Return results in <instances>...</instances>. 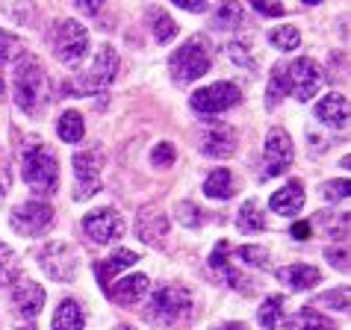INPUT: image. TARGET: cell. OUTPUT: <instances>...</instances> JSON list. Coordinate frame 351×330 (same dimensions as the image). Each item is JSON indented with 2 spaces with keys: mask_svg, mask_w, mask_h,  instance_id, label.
<instances>
[{
  "mask_svg": "<svg viewBox=\"0 0 351 330\" xmlns=\"http://www.w3.org/2000/svg\"><path fill=\"white\" fill-rule=\"evenodd\" d=\"M269 207L278 212V216H298L301 207H304V186L301 180H289L284 189H278L275 195L269 198Z\"/></svg>",
  "mask_w": 351,
  "mask_h": 330,
  "instance_id": "obj_17",
  "label": "cell"
},
{
  "mask_svg": "<svg viewBox=\"0 0 351 330\" xmlns=\"http://www.w3.org/2000/svg\"><path fill=\"white\" fill-rule=\"evenodd\" d=\"M204 195L213 198V201H228L233 195V177L228 168H216L204 180Z\"/></svg>",
  "mask_w": 351,
  "mask_h": 330,
  "instance_id": "obj_24",
  "label": "cell"
},
{
  "mask_svg": "<svg viewBox=\"0 0 351 330\" xmlns=\"http://www.w3.org/2000/svg\"><path fill=\"white\" fill-rule=\"evenodd\" d=\"M322 89V68L319 62L307 60H292L289 65H278L271 71V80H269V92H266V106L275 110V103L284 98V94H292L295 101H310L313 94H319Z\"/></svg>",
  "mask_w": 351,
  "mask_h": 330,
  "instance_id": "obj_1",
  "label": "cell"
},
{
  "mask_svg": "<svg viewBox=\"0 0 351 330\" xmlns=\"http://www.w3.org/2000/svg\"><path fill=\"white\" fill-rule=\"evenodd\" d=\"M53 56L65 65H77L89 51V33L80 21L74 18H65V21H56L53 27Z\"/></svg>",
  "mask_w": 351,
  "mask_h": 330,
  "instance_id": "obj_5",
  "label": "cell"
},
{
  "mask_svg": "<svg viewBox=\"0 0 351 330\" xmlns=\"http://www.w3.org/2000/svg\"><path fill=\"white\" fill-rule=\"evenodd\" d=\"M15 277H18V257L12 248L0 242V286L15 283Z\"/></svg>",
  "mask_w": 351,
  "mask_h": 330,
  "instance_id": "obj_31",
  "label": "cell"
},
{
  "mask_svg": "<svg viewBox=\"0 0 351 330\" xmlns=\"http://www.w3.org/2000/svg\"><path fill=\"white\" fill-rule=\"evenodd\" d=\"M292 239H310V221H298V225H292Z\"/></svg>",
  "mask_w": 351,
  "mask_h": 330,
  "instance_id": "obj_40",
  "label": "cell"
},
{
  "mask_svg": "<svg viewBox=\"0 0 351 330\" xmlns=\"http://www.w3.org/2000/svg\"><path fill=\"white\" fill-rule=\"evenodd\" d=\"M216 30H233V27L242 24V6L239 3H221L216 9V18H213Z\"/></svg>",
  "mask_w": 351,
  "mask_h": 330,
  "instance_id": "obj_30",
  "label": "cell"
},
{
  "mask_svg": "<svg viewBox=\"0 0 351 330\" xmlns=\"http://www.w3.org/2000/svg\"><path fill=\"white\" fill-rule=\"evenodd\" d=\"M292 139L287 130L271 127L266 136V148H263V160H266V177H278V174H287L292 165Z\"/></svg>",
  "mask_w": 351,
  "mask_h": 330,
  "instance_id": "obj_11",
  "label": "cell"
},
{
  "mask_svg": "<svg viewBox=\"0 0 351 330\" xmlns=\"http://www.w3.org/2000/svg\"><path fill=\"white\" fill-rule=\"evenodd\" d=\"M12 92H15V103L21 106L27 115H38L47 103V77L45 68L38 65L33 56H24L15 65L12 74Z\"/></svg>",
  "mask_w": 351,
  "mask_h": 330,
  "instance_id": "obj_2",
  "label": "cell"
},
{
  "mask_svg": "<svg viewBox=\"0 0 351 330\" xmlns=\"http://www.w3.org/2000/svg\"><path fill=\"white\" fill-rule=\"evenodd\" d=\"M242 101V92L239 86L233 83H213L207 89H198L189 98V106L198 115H219V112H228L230 106H237Z\"/></svg>",
  "mask_w": 351,
  "mask_h": 330,
  "instance_id": "obj_6",
  "label": "cell"
},
{
  "mask_svg": "<svg viewBox=\"0 0 351 330\" xmlns=\"http://www.w3.org/2000/svg\"><path fill=\"white\" fill-rule=\"evenodd\" d=\"M325 257L330 259V266H334V268H339V271L348 268V263H346V259H348V251H346V248H328Z\"/></svg>",
  "mask_w": 351,
  "mask_h": 330,
  "instance_id": "obj_38",
  "label": "cell"
},
{
  "mask_svg": "<svg viewBox=\"0 0 351 330\" xmlns=\"http://www.w3.org/2000/svg\"><path fill=\"white\" fill-rule=\"evenodd\" d=\"M269 42L275 45L278 51L289 53V51H295V47H298V42H301V33H298L292 24H284V27H275V30L269 33Z\"/></svg>",
  "mask_w": 351,
  "mask_h": 330,
  "instance_id": "obj_29",
  "label": "cell"
},
{
  "mask_svg": "<svg viewBox=\"0 0 351 330\" xmlns=\"http://www.w3.org/2000/svg\"><path fill=\"white\" fill-rule=\"evenodd\" d=\"M83 230L86 236H89L92 242H97V245H106V242H115L124 236V218L119 216L115 210H95L89 212V216L83 218Z\"/></svg>",
  "mask_w": 351,
  "mask_h": 330,
  "instance_id": "obj_12",
  "label": "cell"
},
{
  "mask_svg": "<svg viewBox=\"0 0 351 330\" xmlns=\"http://www.w3.org/2000/svg\"><path fill=\"white\" fill-rule=\"evenodd\" d=\"M18 53H21V45H18V38L9 36L6 30H0V68H3L6 62L18 60Z\"/></svg>",
  "mask_w": 351,
  "mask_h": 330,
  "instance_id": "obj_34",
  "label": "cell"
},
{
  "mask_svg": "<svg viewBox=\"0 0 351 330\" xmlns=\"http://www.w3.org/2000/svg\"><path fill=\"white\" fill-rule=\"evenodd\" d=\"M12 304L18 309V316H24V318L33 322L45 307V289L38 283H33V280H24V283H18L12 289Z\"/></svg>",
  "mask_w": 351,
  "mask_h": 330,
  "instance_id": "obj_14",
  "label": "cell"
},
{
  "mask_svg": "<svg viewBox=\"0 0 351 330\" xmlns=\"http://www.w3.org/2000/svg\"><path fill=\"white\" fill-rule=\"evenodd\" d=\"M77 9H80V12H97V9H101V6H97V3H77Z\"/></svg>",
  "mask_w": 351,
  "mask_h": 330,
  "instance_id": "obj_42",
  "label": "cell"
},
{
  "mask_svg": "<svg viewBox=\"0 0 351 330\" xmlns=\"http://www.w3.org/2000/svg\"><path fill=\"white\" fill-rule=\"evenodd\" d=\"M316 118L322 124H328V127H334V130H343L348 124V101H346V94H337V92L325 94V98L316 103Z\"/></svg>",
  "mask_w": 351,
  "mask_h": 330,
  "instance_id": "obj_15",
  "label": "cell"
},
{
  "mask_svg": "<svg viewBox=\"0 0 351 330\" xmlns=\"http://www.w3.org/2000/svg\"><path fill=\"white\" fill-rule=\"evenodd\" d=\"M237 227L242 233H260L263 227H266V216H263V210L257 207L254 201H245L237 216Z\"/></svg>",
  "mask_w": 351,
  "mask_h": 330,
  "instance_id": "obj_27",
  "label": "cell"
},
{
  "mask_svg": "<svg viewBox=\"0 0 351 330\" xmlns=\"http://www.w3.org/2000/svg\"><path fill=\"white\" fill-rule=\"evenodd\" d=\"M139 263V254L136 251H128V248H119L115 254H110L104 259V263H97V280L104 283V292H106V286H110V277H115L121 268H128V266H136Z\"/></svg>",
  "mask_w": 351,
  "mask_h": 330,
  "instance_id": "obj_21",
  "label": "cell"
},
{
  "mask_svg": "<svg viewBox=\"0 0 351 330\" xmlns=\"http://www.w3.org/2000/svg\"><path fill=\"white\" fill-rule=\"evenodd\" d=\"M148 21H151V33H154V38H157L160 45H169L171 38L178 36V24H174L171 18L157 6L148 9Z\"/></svg>",
  "mask_w": 351,
  "mask_h": 330,
  "instance_id": "obj_26",
  "label": "cell"
},
{
  "mask_svg": "<svg viewBox=\"0 0 351 330\" xmlns=\"http://www.w3.org/2000/svg\"><path fill=\"white\" fill-rule=\"evenodd\" d=\"M0 192H3V186H0Z\"/></svg>",
  "mask_w": 351,
  "mask_h": 330,
  "instance_id": "obj_44",
  "label": "cell"
},
{
  "mask_svg": "<svg viewBox=\"0 0 351 330\" xmlns=\"http://www.w3.org/2000/svg\"><path fill=\"white\" fill-rule=\"evenodd\" d=\"M189 309V292L180 286H160L157 292L151 295L148 304V318L160 325H174L178 318Z\"/></svg>",
  "mask_w": 351,
  "mask_h": 330,
  "instance_id": "obj_7",
  "label": "cell"
},
{
  "mask_svg": "<svg viewBox=\"0 0 351 330\" xmlns=\"http://www.w3.org/2000/svg\"><path fill=\"white\" fill-rule=\"evenodd\" d=\"M38 266H42L45 275L51 277V280H56V283H71L74 275H77V259H74V254L65 245H60V242L47 245L42 254H38Z\"/></svg>",
  "mask_w": 351,
  "mask_h": 330,
  "instance_id": "obj_13",
  "label": "cell"
},
{
  "mask_svg": "<svg viewBox=\"0 0 351 330\" xmlns=\"http://www.w3.org/2000/svg\"><path fill=\"white\" fill-rule=\"evenodd\" d=\"M201 151L207 153V157H216V160L230 157V153L237 151V133H233L230 127H224V124L221 127H213L201 139Z\"/></svg>",
  "mask_w": 351,
  "mask_h": 330,
  "instance_id": "obj_19",
  "label": "cell"
},
{
  "mask_svg": "<svg viewBox=\"0 0 351 330\" xmlns=\"http://www.w3.org/2000/svg\"><path fill=\"white\" fill-rule=\"evenodd\" d=\"M219 330H245V325H224V327H219Z\"/></svg>",
  "mask_w": 351,
  "mask_h": 330,
  "instance_id": "obj_43",
  "label": "cell"
},
{
  "mask_svg": "<svg viewBox=\"0 0 351 330\" xmlns=\"http://www.w3.org/2000/svg\"><path fill=\"white\" fill-rule=\"evenodd\" d=\"M145 292H148V277L145 275H130V277L119 280V283L106 286V295H110L115 304H121V307L139 304V301L145 298Z\"/></svg>",
  "mask_w": 351,
  "mask_h": 330,
  "instance_id": "obj_16",
  "label": "cell"
},
{
  "mask_svg": "<svg viewBox=\"0 0 351 330\" xmlns=\"http://www.w3.org/2000/svg\"><path fill=\"white\" fill-rule=\"evenodd\" d=\"M174 144L171 142H160V144H154V151H151V162L157 165V168H171L174 165Z\"/></svg>",
  "mask_w": 351,
  "mask_h": 330,
  "instance_id": "obj_35",
  "label": "cell"
},
{
  "mask_svg": "<svg viewBox=\"0 0 351 330\" xmlns=\"http://www.w3.org/2000/svg\"><path fill=\"white\" fill-rule=\"evenodd\" d=\"M83 325H86L83 307L74 298H65L53 316V330H83Z\"/></svg>",
  "mask_w": 351,
  "mask_h": 330,
  "instance_id": "obj_22",
  "label": "cell"
},
{
  "mask_svg": "<svg viewBox=\"0 0 351 330\" xmlns=\"http://www.w3.org/2000/svg\"><path fill=\"white\" fill-rule=\"evenodd\" d=\"M21 177L38 195H53L60 186V165L47 148H30L21 160Z\"/></svg>",
  "mask_w": 351,
  "mask_h": 330,
  "instance_id": "obj_3",
  "label": "cell"
},
{
  "mask_svg": "<svg viewBox=\"0 0 351 330\" xmlns=\"http://www.w3.org/2000/svg\"><path fill=\"white\" fill-rule=\"evenodd\" d=\"M51 221H53V210L42 201L18 203V207L12 210V216H9V225L21 233V236H38L42 230L51 227Z\"/></svg>",
  "mask_w": 351,
  "mask_h": 330,
  "instance_id": "obj_9",
  "label": "cell"
},
{
  "mask_svg": "<svg viewBox=\"0 0 351 330\" xmlns=\"http://www.w3.org/2000/svg\"><path fill=\"white\" fill-rule=\"evenodd\" d=\"M237 257H242V263H248V266H254L260 271H269L271 263H269V251L266 248H260V245H242L237 251Z\"/></svg>",
  "mask_w": 351,
  "mask_h": 330,
  "instance_id": "obj_32",
  "label": "cell"
},
{
  "mask_svg": "<svg viewBox=\"0 0 351 330\" xmlns=\"http://www.w3.org/2000/svg\"><path fill=\"white\" fill-rule=\"evenodd\" d=\"M83 133H86V124H83V115L80 112H74V110H68L60 115V121H56V136H60L62 142H80L83 139Z\"/></svg>",
  "mask_w": 351,
  "mask_h": 330,
  "instance_id": "obj_25",
  "label": "cell"
},
{
  "mask_svg": "<svg viewBox=\"0 0 351 330\" xmlns=\"http://www.w3.org/2000/svg\"><path fill=\"white\" fill-rule=\"evenodd\" d=\"M136 233H139L142 242L154 245V242H160L165 233H169V218H165L160 210H145V212H139V218H136Z\"/></svg>",
  "mask_w": 351,
  "mask_h": 330,
  "instance_id": "obj_20",
  "label": "cell"
},
{
  "mask_svg": "<svg viewBox=\"0 0 351 330\" xmlns=\"http://www.w3.org/2000/svg\"><path fill=\"white\" fill-rule=\"evenodd\" d=\"M169 68H171V77L178 83L198 80V77H204V74L210 71V45L204 42L201 36L189 38L186 45L178 47V51L171 53Z\"/></svg>",
  "mask_w": 351,
  "mask_h": 330,
  "instance_id": "obj_4",
  "label": "cell"
},
{
  "mask_svg": "<svg viewBox=\"0 0 351 330\" xmlns=\"http://www.w3.org/2000/svg\"><path fill=\"white\" fill-rule=\"evenodd\" d=\"M316 307H330V309H348V289L339 286L334 292H325L316 298Z\"/></svg>",
  "mask_w": 351,
  "mask_h": 330,
  "instance_id": "obj_36",
  "label": "cell"
},
{
  "mask_svg": "<svg viewBox=\"0 0 351 330\" xmlns=\"http://www.w3.org/2000/svg\"><path fill=\"white\" fill-rule=\"evenodd\" d=\"M348 180H328V183H322V198L325 201H343V198H348Z\"/></svg>",
  "mask_w": 351,
  "mask_h": 330,
  "instance_id": "obj_37",
  "label": "cell"
},
{
  "mask_svg": "<svg viewBox=\"0 0 351 330\" xmlns=\"http://www.w3.org/2000/svg\"><path fill=\"white\" fill-rule=\"evenodd\" d=\"M178 221L189 230H198L204 225V212L195 207L192 201H183V203H178Z\"/></svg>",
  "mask_w": 351,
  "mask_h": 330,
  "instance_id": "obj_33",
  "label": "cell"
},
{
  "mask_svg": "<svg viewBox=\"0 0 351 330\" xmlns=\"http://www.w3.org/2000/svg\"><path fill=\"white\" fill-rule=\"evenodd\" d=\"M254 12H260V15H269V18H280L284 15V6L280 3H263V0H254Z\"/></svg>",
  "mask_w": 351,
  "mask_h": 330,
  "instance_id": "obj_39",
  "label": "cell"
},
{
  "mask_svg": "<svg viewBox=\"0 0 351 330\" xmlns=\"http://www.w3.org/2000/svg\"><path fill=\"white\" fill-rule=\"evenodd\" d=\"M180 9H186V12H207V3H186V0H178Z\"/></svg>",
  "mask_w": 351,
  "mask_h": 330,
  "instance_id": "obj_41",
  "label": "cell"
},
{
  "mask_svg": "<svg viewBox=\"0 0 351 330\" xmlns=\"http://www.w3.org/2000/svg\"><path fill=\"white\" fill-rule=\"evenodd\" d=\"M280 283H287L289 289H295V292H301V289H313L319 280H322V271L316 266H307V263H292V266H284L275 271Z\"/></svg>",
  "mask_w": 351,
  "mask_h": 330,
  "instance_id": "obj_18",
  "label": "cell"
},
{
  "mask_svg": "<svg viewBox=\"0 0 351 330\" xmlns=\"http://www.w3.org/2000/svg\"><path fill=\"white\" fill-rule=\"evenodd\" d=\"M74 198L86 201L101 189V153L97 151H80L74 153Z\"/></svg>",
  "mask_w": 351,
  "mask_h": 330,
  "instance_id": "obj_10",
  "label": "cell"
},
{
  "mask_svg": "<svg viewBox=\"0 0 351 330\" xmlns=\"http://www.w3.org/2000/svg\"><path fill=\"white\" fill-rule=\"evenodd\" d=\"M287 330H334V322L322 316L319 309L304 307V309H298L295 316L287 318Z\"/></svg>",
  "mask_w": 351,
  "mask_h": 330,
  "instance_id": "obj_23",
  "label": "cell"
},
{
  "mask_svg": "<svg viewBox=\"0 0 351 330\" xmlns=\"http://www.w3.org/2000/svg\"><path fill=\"white\" fill-rule=\"evenodd\" d=\"M280 316H284V298L280 295H271L263 301V307H260V313H257V322L263 330H275L280 325Z\"/></svg>",
  "mask_w": 351,
  "mask_h": 330,
  "instance_id": "obj_28",
  "label": "cell"
},
{
  "mask_svg": "<svg viewBox=\"0 0 351 330\" xmlns=\"http://www.w3.org/2000/svg\"><path fill=\"white\" fill-rule=\"evenodd\" d=\"M115 68H119V53H115L110 45H101V47H97V56H95L92 68L80 77V80H77V92H80V94L104 92L106 86L112 83Z\"/></svg>",
  "mask_w": 351,
  "mask_h": 330,
  "instance_id": "obj_8",
  "label": "cell"
}]
</instances>
